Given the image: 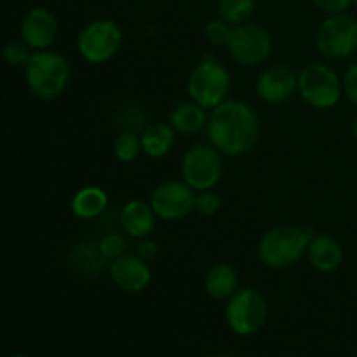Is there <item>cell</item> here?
I'll return each mask as SVG.
<instances>
[{
  "mask_svg": "<svg viewBox=\"0 0 357 357\" xmlns=\"http://www.w3.org/2000/svg\"><path fill=\"white\" fill-rule=\"evenodd\" d=\"M260 119L248 103L225 100L209 112L208 139L222 155L243 157L257 146L260 139Z\"/></svg>",
  "mask_w": 357,
  "mask_h": 357,
  "instance_id": "cell-1",
  "label": "cell"
},
{
  "mask_svg": "<svg viewBox=\"0 0 357 357\" xmlns=\"http://www.w3.org/2000/svg\"><path fill=\"white\" fill-rule=\"evenodd\" d=\"M314 234L316 232L309 227L291 225V223L272 227L258 241V260L272 271H284L293 267L307 255Z\"/></svg>",
  "mask_w": 357,
  "mask_h": 357,
  "instance_id": "cell-2",
  "label": "cell"
},
{
  "mask_svg": "<svg viewBox=\"0 0 357 357\" xmlns=\"http://www.w3.org/2000/svg\"><path fill=\"white\" fill-rule=\"evenodd\" d=\"M72 77L70 63L61 52L52 49L35 51L30 61L24 66L26 87L35 98L52 101L66 91Z\"/></svg>",
  "mask_w": 357,
  "mask_h": 357,
  "instance_id": "cell-3",
  "label": "cell"
},
{
  "mask_svg": "<svg viewBox=\"0 0 357 357\" xmlns=\"http://www.w3.org/2000/svg\"><path fill=\"white\" fill-rule=\"evenodd\" d=\"M230 87H232V77L229 70L213 56H204V59L199 61L188 73V98L208 112L229 100Z\"/></svg>",
  "mask_w": 357,
  "mask_h": 357,
  "instance_id": "cell-4",
  "label": "cell"
},
{
  "mask_svg": "<svg viewBox=\"0 0 357 357\" xmlns=\"http://www.w3.org/2000/svg\"><path fill=\"white\" fill-rule=\"evenodd\" d=\"M124 31L121 24L108 17L94 20L80 30L77 37V51L91 65H103L121 52Z\"/></svg>",
  "mask_w": 357,
  "mask_h": 357,
  "instance_id": "cell-5",
  "label": "cell"
},
{
  "mask_svg": "<svg viewBox=\"0 0 357 357\" xmlns=\"http://www.w3.org/2000/svg\"><path fill=\"white\" fill-rule=\"evenodd\" d=\"M298 94L310 108L328 110L340 101L344 84L331 66L310 63L298 72Z\"/></svg>",
  "mask_w": 357,
  "mask_h": 357,
  "instance_id": "cell-6",
  "label": "cell"
},
{
  "mask_svg": "<svg viewBox=\"0 0 357 357\" xmlns=\"http://www.w3.org/2000/svg\"><path fill=\"white\" fill-rule=\"evenodd\" d=\"M268 317L265 296L257 288H239L225 307V319L230 330L239 337H253L264 330Z\"/></svg>",
  "mask_w": 357,
  "mask_h": 357,
  "instance_id": "cell-7",
  "label": "cell"
},
{
  "mask_svg": "<svg viewBox=\"0 0 357 357\" xmlns=\"http://www.w3.org/2000/svg\"><path fill=\"white\" fill-rule=\"evenodd\" d=\"M316 47L321 56L333 61L351 58L357 51V17L349 13L324 17L317 28Z\"/></svg>",
  "mask_w": 357,
  "mask_h": 357,
  "instance_id": "cell-8",
  "label": "cell"
},
{
  "mask_svg": "<svg viewBox=\"0 0 357 357\" xmlns=\"http://www.w3.org/2000/svg\"><path fill=\"white\" fill-rule=\"evenodd\" d=\"M222 157L211 143L190 146L181 159V178L194 192L213 190L223 176Z\"/></svg>",
  "mask_w": 357,
  "mask_h": 357,
  "instance_id": "cell-9",
  "label": "cell"
},
{
  "mask_svg": "<svg viewBox=\"0 0 357 357\" xmlns=\"http://www.w3.org/2000/svg\"><path fill=\"white\" fill-rule=\"evenodd\" d=\"M225 47L237 65L253 68V66L264 65L271 58L274 42H272V35L264 26L248 21V23L232 26Z\"/></svg>",
  "mask_w": 357,
  "mask_h": 357,
  "instance_id": "cell-10",
  "label": "cell"
},
{
  "mask_svg": "<svg viewBox=\"0 0 357 357\" xmlns=\"http://www.w3.org/2000/svg\"><path fill=\"white\" fill-rule=\"evenodd\" d=\"M149 202L159 220L180 222L194 211L195 192L183 180H167L153 188Z\"/></svg>",
  "mask_w": 357,
  "mask_h": 357,
  "instance_id": "cell-11",
  "label": "cell"
},
{
  "mask_svg": "<svg viewBox=\"0 0 357 357\" xmlns=\"http://www.w3.org/2000/svg\"><path fill=\"white\" fill-rule=\"evenodd\" d=\"M255 91L265 103H284L298 93V73L288 65H271L258 73Z\"/></svg>",
  "mask_w": 357,
  "mask_h": 357,
  "instance_id": "cell-12",
  "label": "cell"
},
{
  "mask_svg": "<svg viewBox=\"0 0 357 357\" xmlns=\"http://www.w3.org/2000/svg\"><path fill=\"white\" fill-rule=\"evenodd\" d=\"M110 279L124 293H142L152 282V268L149 261L142 260L136 253H124L108 265Z\"/></svg>",
  "mask_w": 357,
  "mask_h": 357,
  "instance_id": "cell-13",
  "label": "cell"
},
{
  "mask_svg": "<svg viewBox=\"0 0 357 357\" xmlns=\"http://www.w3.org/2000/svg\"><path fill=\"white\" fill-rule=\"evenodd\" d=\"M20 30L21 38L33 51H45V49H51L58 37V17L45 7H33L24 14Z\"/></svg>",
  "mask_w": 357,
  "mask_h": 357,
  "instance_id": "cell-14",
  "label": "cell"
},
{
  "mask_svg": "<svg viewBox=\"0 0 357 357\" xmlns=\"http://www.w3.org/2000/svg\"><path fill=\"white\" fill-rule=\"evenodd\" d=\"M157 220L159 218L153 213L150 202L142 201V199H131L126 202L121 211L122 230L136 241L152 236Z\"/></svg>",
  "mask_w": 357,
  "mask_h": 357,
  "instance_id": "cell-15",
  "label": "cell"
},
{
  "mask_svg": "<svg viewBox=\"0 0 357 357\" xmlns=\"http://www.w3.org/2000/svg\"><path fill=\"white\" fill-rule=\"evenodd\" d=\"M307 258H309V264L312 265V268H316L317 272L333 274L344 264V248L333 236L316 232L310 239Z\"/></svg>",
  "mask_w": 357,
  "mask_h": 357,
  "instance_id": "cell-16",
  "label": "cell"
},
{
  "mask_svg": "<svg viewBox=\"0 0 357 357\" xmlns=\"http://www.w3.org/2000/svg\"><path fill=\"white\" fill-rule=\"evenodd\" d=\"M142 150L149 159H162L169 155L176 143V131L166 122H150L139 132Z\"/></svg>",
  "mask_w": 357,
  "mask_h": 357,
  "instance_id": "cell-17",
  "label": "cell"
},
{
  "mask_svg": "<svg viewBox=\"0 0 357 357\" xmlns=\"http://www.w3.org/2000/svg\"><path fill=\"white\" fill-rule=\"evenodd\" d=\"M108 194L98 185H86L73 194L70 211L79 220H96L107 211Z\"/></svg>",
  "mask_w": 357,
  "mask_h": 357,
  "instance_id": "cell-18",
  "label": "cell"
},
{
  "mask_svg": "<svg viewBox=\"0 0 357 357\" xmlns=\"http://www.w3.org/2000/svg\"><path fill=\"white\" fill-rule=\"evenodd\" d=\"M239 288V272L227 261L215 264L206 272L204 289L213 300H229Z\"/></svg>",
  "mask_w": 357,
  "mask_h": 357,
  "instance_id": "cell-19",
  "label": "cell"
},
{
  "mask_svg": "<svg viewBox=\"0 0 357 357\" xmlns=\"http://www.w3.org/2000/svg\"><path fill=\"white\" fill-rule=\"evenodd\" d=\"M209 114L201 105L194 103L192 100L178 103L169 114V124L181 136H194L204 131L208 126Z\"/></svg>",
  "mask_w": 357,
  "mask_h": 357,
  "instance_id": "cell-20",
  "label": "cell"
},
{
  "mask_svg": "<svg viewBox=\"0 0 357 357\" xmlns=\"http://www.w3.org/2000/svg\"><path fill=\"white\" fill-rule=\"evenodd\" d=\"M257 0H218V17L232 26L250 21L253 16Z\"/></svg>",
  "mask_w": 357,
  "mask_h": 357,
  "instance_id": "cell-21",
  "label": "cell"
},
{
  "mask_svg": "<svg viewBox=\"0 0 357 357\" xmlns=\"http://www.w3.org/2000/svg\"><path fill=\"white\" fill-rule=\"evenodd\" d=\"M114 153L121 162H135L139 153H143L142 139H139L138 132L132 131V129H124V131L119 132L114 142Z\"/></svg>",
  "mask_w": 357,
  "mask_h": 357,
  "instance_id": "cell-22",
  "label": "cell"
},
{
  "mask_svg": "<svg viewBox=\"0 0 357 357\" xmlns=\"http://www.w3.org/2000/svg\"><path fill=\"white\" fill-rule=\"evenodd\" d=\"M73 261H75L77 265H80L82 271L94 272L100 271L107 260H105L103 255L100 253L98 243H82L75 248V251H73Z\"/></svg>",
  "mask_w": 357,
  "mask_h": 357,
  "instance_id": "cell-23",
  "label": "cell"
},
{
  "mask_svg": "<svg viewBox=\"0 0 357 357\" xmlns=\"http://www.w3.org/2000/svg\"><path fill=\"white\" fill-rule=\"evenodd\" d=\"M33 52V49H31L23 38L7 42L2 49L3 59H6L10 66H26Z\"/></svg>",
  "mask_w": 357,
  "mask_h": 357,
  "instance_id": "cell-24",
  "label": "cell"
},
{
  "mask_svg": "<svg viewBox=\"0 0 357 357\" xmlns=\"http://www.w3.org/2000/svg\"><path fill=\"white\" fill-rule=\"evenodd\" d=\"M98 248H100V253L103 255L105 260L112 261L126 253V239L124 236H121V234L117 232L105 234V236L98 241Z\"/></svg>",
  "mask_w": 357,
  "mask_h": 357,
  "instance_id": "cell-25",
  "label": "cell"
},
{
  "mask_svg": "<svg viewBox=\"0 0 357 357\" xmlns=\"http://www.w3.org/2000/svg\"><path fill=\"white\" fill-rule=\"evenodd\" d=\"M222 209V197L213 190L195 192L194 211L201 216H215Z\"/></svg>",
  "mask_w": 357,
  "mask_h": 357,
  "instance_id": "cell-26",
  "label": "cell"
},
{
  "mask_svg": "<svg viewBox=\"0 0 357 357\" xmlns=\"http://www.w3.org/2000/svg\"><path fill=\"white\" fill-rule=\"evenodd\" d=\"M230 31H232V24L223 21L222 17H215V20L208 21V24L204 26V37L213 45H227Z\"/></svg>",
  "mask_w": 357,
  "mask_h": 357,
  "instance_id": "cell-27",
  "label": "cell"
},
{
  "mask_svg": "<svg viewBox=\"0 0 357 357\" xmlns=\"http://www.w3.org/2000/svg\"><path fill=\"white\" fill-rule=\"evenodd\" d=\"M342 84H344V94L347 100L357 107V61L347 66Z\"/></svg>",
  "mask_w": 357,
  "mask_h": 357,
  "instance_id": "cell-28",
  "label": "cell"
},
{
  "mask_svg": "<svg viewBox=\"0 0 357 357\" xmlns=\"http://www.w3.org/2000/svg\"><path fill=\"white\" fill-rule=\"evenodd\" d=\"M312 3L326 16L347 13L349 7H352V0H312Z\"/></svg>",
  "mask_w": 357,
  "mask_h": 357,
  "instance_id": "cell-29",
  "label": "cell"
},
{
  "mask_svg": "<svg viewBox=\"0 0 357 357\" xmlns=\"http://www.w3.org/2000/svg\"><path fill=\"white\" fill-rule=\"evenodd\" d=\"M135 253L138 255L142 260L145 261H152L155 260L157 255H159V246H157L155 241H152L150 237H146V239H139L138 243H136V250Z\"/></svg>",
  "mask_w": 357,
  "mask_h": 357,
  "instance_id": "cell-30",
  "label": "cell"
},
{
  "mask_svg": "<svg viewBox=\"0 0 357 357\" xmlns=\"http://www.w3.org/2000/svg\"><path fill=\"white\" fill-rule=\"evenodd\" d=\"M352 135H354V138H356V142H357V115H356L354 122H352Z\"/></svg>",
  "mask_w": 357,
  "mask_h": 357,
  "instance_id": "cell-31",
  "label": "cell"
},
{
  "mask_svg": "<svg viewBox=\"0 0 357 357\" xmlns=\"http://www.w3.org/2000/svg\"><path fill=\"white\" fill-rule=\"evenodd\" d=\"M211 357H234L232 354H227V352H220V354H215V356H211Z\"/></svg>",
  "mask_w": 357,
  "mask_h": 357,
  "instance_id": "cell-32",
  "label": "cell"
},
{
  "mask_svg": "<svg viewBox=\"0 0 357 357\" xmlns=\"http://www.w3.org/2000/svg\"><path fill=\"white\" fill-rule=\"evenodd\" d=\"M13 357H28V356H23V354H16V356H13Z\"/></svg>",
  "mask_w": 357,
  "mask_h": 357,
  "instance_id": "cell-33",
  "label": "cell"
},
{
  "mask_svg": "<svg viewBox=\"0 0 357 357\" xmlns=\"http://www.w3.org/2000/svg\"><path fill=\"white\" fill-rule=\"evenodd\" d=\"M352 6L357 7V0H352Z\"/></svg>",
  "mask_w": 357,
  "mask_h": 357,
  "instance_id": "cell-34",
  "label": "cell"
}]
</instances>
